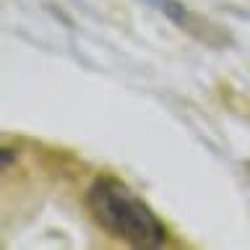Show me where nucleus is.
I'll return each instance as SVG.
<instances>
[{"mask_svg": "<svg viewBox=\"0 0 250 250\" xmlns=\"http://www.w3.org/2000/svg\"><path fill=\"white\" fill-rule=\"evenodd\" d=\"M86 208L99 229L133 248H162L169 240L167 227L151 206L115 175H99L89 185Z\"/></svg>", "mask_w": 250, "mask_h": 250, "instance_id": "nucleus-1", "label": "nucleus"}, {"mask_svg": "<svg viewBox=\"0 0 250 250\" xmlns=\"http://www.w3.org/2000/svg\"><path fill=\"white\" fill-rule=\"evenodd\" d=\"M151 8H156L159 13H164L172 23H177L183 31H188L190 37H195L198 42L208 44V47H222L229 42L227 31H222L216 23H211L208 19H203L201 13L190 11L188 5H183L180 0H146Z\"/></svg>", "mask_w": 250, "mask_h": 250, "instance_id": "nucleus-2", "label": "nucleus"}]
</instances>
